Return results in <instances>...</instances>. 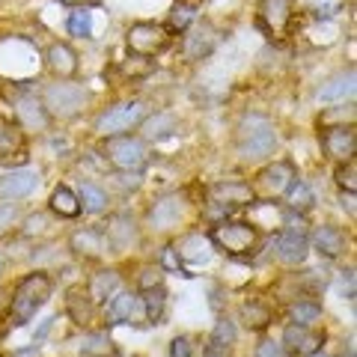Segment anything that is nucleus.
Masks as SVG:
<instances>
[{
    "instance_id": "nucleus-16",
    "label": "nucleus",
    "mask_w": 357,
    "mask_h": 357,
    "mask_svg": "<svg viewBox=\"0 0 357 357\" xmlns=\"http://www.w3.org/2000/svg\"><path fill=\"white\" fill-rule=\"evenodd\" d=\"M45 63H48V69L57 81H69V77H75L77 69H81L77 51L69 42H51L48 51H45Z\"/></svg>"
},
{
    "instance_id": "nucleus-43",
    "label": "nucleus",
    "mask_w": 357,
    "mask_h": 357,
    "mask_svg": "<svg viewBox=\"0 0 357 357\" xmlns=\"http://www.w3.org/2000/svg\"><path fill=\"white\" fill-rule=\"evenodd\" d=\"M170 357H194V345L188 337H176L170 342Z\"/></svg>"
},
{
    "instance_id": "nucleus-25",
    "label": "nucleus",
    "mask_w": 357,
    "mask_h": 357,
    "mask_svg": "<svg viewBox=\"0 0 357 357\" xmlns=\"http://www.w3.org/2000/svg\"><path fill=\"white\" fill-rule=\"evenodd\" d=\"M116 292H119V274L114 271V268L96 271L93 280H89V286H86V295L93 298V304H107Z\"/></svg>"
},
{
    "instance_id": "nucleus-8",
    "label": "nucleus",
    "mask_w": 357,
    "mask_h": 357,
    "mask_svg": "<svg viewBox=\"0 0 357 357\" xmlns=\"http://www.w3.org/2000/svg\"><path fill=\"white\" fill-rule=\"evenodd\" d=\"M298 178L295 173V164L292 161H274L259 170L256 176V182L250 185L253 188V197H262V199H277L289 191V185H292Z\"/></svg>"
},
{
    "instance_id": "nucleus-32",
    "label": "nucleus",
    "mask_w": 357,
    "mask_h": 357,
    "mask_svg": "<svg viewBox=\"0 0 357 357\" xmlns=\"http://www.w3.org/2000/svg\"><path fill=\"white\" fill-rule=\"evenodd\" d=\"M283 197H286V208L289 211H298V215H307V211L312 208V203H316V197H312L310 185L301 182V178H295V182L289 185V191Z\"/></svg>"
},
{
    "instance_id": "nucleus-24",
    "label": "nucleus",
    "mask_w": 357,
    "mask_h": 357,
    "mask_svg": "<svg viewBox=\"0 0 357 357\" xmlns=\"http://www.w3.org/2000/svg\"><path fill=\"white\" fill-rule=\"evenodd\" d=\"M140 307V295L137 292H116L107 301V325H128L134 319V312Z\"/></svg>"
},
{
    "instance_id": "nucleus-28",
    "label": "nucleus",
    "mask_w": 357,
    "mask_h": 357,
    "mask_svg": "<svg viewBox=\"0 0 357 357\" xmlns=\"http://www.w3.org/2000/svg\"><path fill=\"white\" fill-rule=\"evenodd\" d=\"M93 298L86 295V289H72L69 292V298H66V310H69V316H72V321L75 325H89L93 321Z\"/></svg>"
},
{
    "instance_id": "nucleus-45",
    "label": "nucleus",
    "mask_w": 357,
    "mask_h": 357,
    "mask_svg": "<svg viewBox=\"0 0 357 357\" xmlns=\"http://www.w3.org/2000/svg\"><path fill=\"white\" fill-rule=\"evenodd\" d=\"M45 215H30L27 218V223H24V236H36V232H42L45 229Z\"/></svg>"
},
{
    "instance_id": "nucleus-50",
    "label": "nucleus",
    "mask_w": 357,
    "mask_h": 357,
    "mask_svg": "<svg viewBox=\"0 0 357 357\" xmlns=\"http://www.w3.org/2000/svg\"><path fill=\"white\" fill-rule=\"evenodd\" d=\"M0 268H3V259H0Z\"/></svg>"
},
{
    "instance_id": "nucleus-35",
    "label": "nucleus",
    "mask_w": 357,
    "mask_h": 357,
    "mask_svg": "<svg viewBox=\"0 0 357 357\" xmlns=\"http://www.w3.org/2000/svg\"><path fill=\"white\" fill-rule=\"evenodd\" d=\"M241 321L250 331H265L271 325V310L259 304V301H248V304H241Z\"/></svg>"
},
{
    "instance_id": "nucleus-6",
    "label": "nucleus",
    "mask_w": 357,
    "mask_h": 357,
    "mask_svg": "<svg viewBox=\"0 0 357 357\" xmlns=\"http://www.w3.org/2000/svg\"><path fill=\"white\" fill-rule=\"evenodd\" d=\"M170 39L173 36L167 24H158V21H137L126 33L128 54H134V57H158L170 48Z\"/></svg>"
},
{
    "instance_id": "nucleus-27",
    "label": "nucleus",
    "mask_w": 357,
    "mask_h": 357,
    "mask_svg": "<svg viewBox=\"0 0 357 357\" xmlns=\"http://www.w3.org/2000/svg\"><path fill=\"white\" fill-rule=\"evenodd\" d=\"M77 199H81V211H86V215H102V211H107V203H110L107 191L98 188L96 182H81Z\"/></svg>"
},
{
    "instance_id": "nucleus-11",
    "label": "nucleus",
    "mask_w": 357,
    "mask_h": 357,
    "mask_svg": "<svg viewBox=\"0 0 357 357\" xmlns=\"http://www.w3.org/2000/svg\"><path fill=\"white\" fill-rule=\"evenodd\" d=\"M256 24L268 39H280L292 24V0H259Z\"/></svg>"
},
{
    "instance_id": "nucleus-18",
    "label": "nucleus",
    "mask_w": 357,
    "mask_h": 357,
    "mask_svg": "<svg viewBox=\"0 0 357 357\" xmlns=\"http://www.w3.org/2000/svg\"><path fill=\"white\" fill-rule=\"evenodd\" d=\"M36 188H39V170H33V167H15L13 173L0 176V197L3 199L30 197Z\"/></svg>"
},
{
    "instance_id": "nucleus-51",
    "label": "nucleus",
    "mask_w": 357,
    "mask_h": 357,
    "mask_svg": "<svg viewBox=\"0 0 357 357\" xmlns=\"http://www.w3.org/2000/svg\"><path fill=\"white\" fill-rule=\"evenodd\" d=\"M349 357H354V351H351V354H349Z\"/></svg>"
},
{
    "instance_id": "nucleus-44",
    "label": "nucleus",
    "mask_w": 357,
    "mask_h": 357,
    "mask_svg": "<svg viewBox=\"0 0 357 357\" xmlns=\"http://www.w3.org/2000/svg\"><path fill=\"white\" fill-rule=\"evenodd\" d=\"M256 357H286V351L280 342L265 340V342H259V349H256Z\"/></svg>"
},
{
    "instance_id": "nucleus-41",
    "label": "nucleus",
    "mask_w": 357,
    "mask_h": 357,
    "mask_svg": "<svg viewBox=\"0 0 357 357\" xmlns=\"http://www.w3.org/2000/svg\"><path fill=\"white\" fill-rule=\"evenodd\" d=\"M155 69V63L149 57H128V63H122V75H131V77H143Z\"/></svg>"
},
{
    "instance_id": "nucleus-46",
    "label": "nucleus",
    "mask_w": 357,
    "mask_h": 357,
    "mask_svg": "<svg viewBox=\"0 0 357 357\" xmlns=\"http://www.w3.org/2000/svg\"><path fill=\"white\" fill-rule=\"evenodd\" d=\"M9 357H42V351H39V345H24V349H15Z\"/></svg>"
},
{
    "instance_id": "nucleus-23",
    "label": "nucleus",
    "mask_w": 357,
    "mask_h": 357,
    "mask_svg": "<svg viewBox=\"0 0 357 357\" xmlns=\"http://www.w3.org/2000/svg\"><path fill=\"white\" fill-rule=\"evenodd\" d=\"M354 81H357V72L354 66H349V69H342L331 77L328 84H321L319 89V102H345V98H354Z\"/></svg>"
},
{
    "instance_id": "nucleus-19",
    "label": "nucleus",
    "mask_w": 357,
    "mask_h": 357,
    "mask_svg": "<svg viewBox=\"0 0 357 357\" xmlns=\"http://www.w3.org/2000/svg\"><path fill=\"white\" fill-rule=\"evenodd\" d=\"M310 248L316 250L321 259H340L345 253V232L340 227H333V223H321L310 236Z\"/></svg>"
},
{
    "instance_id": "nucleus-36",
    "label": "nucleus",
    "mask_w": 357,
    "mask_h": 357,
    "mask_svg": "<svg viewBox=\"0 0 357 357\" xmlns=\"http://www.w3.org/2000/svg\"><path fill=\"white\" fill-rule=\"evenodd\" d=\"M81 354L84 357H110V354H114V342H110L107 331L86 333L84 342H81Z\"/></svg>"
},
{
    "instance_id": "nucleus-12",
    "label": "nucleus",
    "mask_w": 357,
    "mask_h": 357,
    "mask_svg": "<svg viewBox=\"0 0 357 357\" xmlns=\"http://www.w3.org/2000/svg\"><path fill=\"white\" fill-rule=\"evenodd\" d=\"M185 194H164L158 197L155 203L149 206L146 211V220H149V227L152 229H173L178 227V220L185 218Z\"/></svg>"
},
{
    "instance_id": "nucleus-9",
    "label": "nucleus",
    "mask_w": 357,
    "mask_h": 357,
    "mask_svg": "<svg viewBox=\"0 0 357 357\" xmlns=\"http://www.w3.org/2000/svg\"><path fill=\"white\" fill-rule=\"evenodd\" d=\"M253 188L248 182H238V178H227V182H218L208 188V208L211 211H229L241 208V206H253Z\"/></svg>"
},
{
    "instance_id": "nucleus-42",
    "label": "nucleus",
    "mask_w": 357,
    "mask_h": 357,
    "mask_svg": "<svg viewBox=\"0 0 357 357\" xmlns=\"http://www.w3.org/2000/svg\"><path fill=\"white\" fill-rule=\"evenodd\" d=\"M18 215H21V208H18V203H13V199H6V203H0V232H6L13 223L18 220Z\"/></svg>"
},
{
    "instance_id": "nucleus-39",
    "label": "nucleus",
    "mask_w": 357,
    "mask_h": 357,
    "mask_svg": "<svg viewBox=\"0 0 357 357\" xmlns=\"http://www.w3.org/2000/svg\"><path fill=\"white\" fill-rule=\"evenodd\" d=\"M164 271H176V274H182V277H194L191 271L185 268V262H182V256H178V250H176V244H167V248L161 250V262H158Z\"/></svg>"
},
{
    "instance_id": "nucleus-10",
    "label": "nucleus",
    "mask_w": 357,
    "mask_h": 357,
    "mask_svg": "<svg viewBox=\"0 0 357 357\" xmlns=\"http://www.w3.org/2000/svg\"><path fill=\"white\" fill-rule=\"evenodd\" d=\"M215 45H218V30L211 27L208 21L197 18L182 36V57H185V63H199L215 51Z\"/></svg>"
},
{
    "instance_id": "nucleus-49",
    "label": "nucleus",
    "mask_w": 357,
    "mask_h": 357,
    "mask_svg": "<svg viewBox=\"0 0 357 357\" xmlns=\"http://www.w3.org/2000/svg\"><path fill=\"white\" fill-rule=\"evenodd\" d=\"M310 357H328V354H321V351H316V354H310Z\"/></svg>"
},
{
    "instance_id": "nucleus-7",
    "label": "nucleus",
    "mask_w": 357,
    "mask_h": 357,
    "mask_svg": "<svg viewBox=\"0 0 357 357\" xmlns=\"http://www.w3.org/2000/svg\"><path fill=\"white\" fill-rule=\"evenodd\" d=\"M146 119V105L143 102H119L114 107H107L96 119V134L102 137H116V134H128L131 128H137Z\"/></svg>"
},
{
    "instance_id": "nucleus-1",
    "label": "nucleus",
    "mask_w": 357,
    "mask_h": 357,
    "mask_svg": "<svg viewBox=\"0 0 357 357\" xmlns=\"http://www.w3.org/2000/svg\"><path fill=\"white\" fill-rule=\"evenodd\" d=\"M54 292V283L51 277L45 271H33L27 274L24 280L15 286L13 292V304H9V312H6V321L13 328H24L27 321L36 316V312L48 304V298Z\"/></svg>"
},
{
    "instance_id": "nucleus-17",
    "label": "nucleus",
    "mask_w": 357,
    "mask_h": 357,
    "mask_svg": "<svg viewBox=\"0 0 357 357\" xmlns=\"http://www.w3.org/2000/svg\"><path fill=\"white\" fill-rule=\"evenodd\" d=\"M325 342V333H316V331H310L304 325H289L283 331V351L286 354H295V357H310V354H316L319 351V345Z\"/></svg>"
},
{
    "instance_id": "nucleus-38",
    "label": "nucleus",
    "mask_w": 357,
    "mask_h": 357,
    "mask_svg": "<svg viewBox=\"0 0 357 357\" xmlns=\"http://www.w3.org/2000/svg\"><path fill=\"white\" fill-rule=\"evenodd\" d=\"M333 178H337L340 191L357 194V161H354V158L340 161V164H337V173H333Z\"/></svg>"
},
{
    "instance_id": "nucleus-26",
    "label": "nucleus",
    "mask_w": 357,
    "mask_h": 357,
    "mask_svg": "<svg viewBox=\"0 0 357 357\" xmlns=\"http://www.w3.org/2000/svg\"><path fill=\"white\" fill-rule=\"evenodd\" d=\"M48 206H51V211H54L57 218H69V220H72V218L81 215V199H77V194L72 191V188H66V185L54 188Z\"/></svg>"
},
{
    "instance_id": "nucleus-30",
    "label": "nucleus",
    "mask_w": 357,
    "mask_h": 357,
    "mask_svg": "<svg viewBox=\"0 0 357 357\" xmlns=\"http://www.w3.org/2000/svg\"><path fill=\"white\" fill-rule=\"evenodd\" d=\"M140 304H143V312L152 325H161L164 316H167V289L164 286H155V289H146L140 295Z\"/></svg>"
},
{
    "instance_id": "nucleus-14",
    "label": "nucleus",
    "mask_w": 357,
    "mask_h": 357,
    "mask_svg": "<svg viewBox=\"0 0 357 357\" xmlns=\"http://www.w3.org/2000/svg\"><path fill=\"white\" fill-rule=\"evenodd\" d=\"M321 149L331 161H349L357 152V131L354 126H331L321 131Z\"/></svg>"
},
{
    "instance_id": "nucleus-31",
    "label": "nucleus",
    "mask_w": 357,
    "mask_h": 357,
    "mask_svg": "<svg viewBox=\"0 0 357 357\" xmlns=\"http://www.w3.org/2000/svg\"><path fill=\"white\" fill-rule=\"evenodd\" d=\"M197 21V3L194 0H176L170 15H167V30L170 33H185Z\"/></svg>"
},
{
    "instance_id": "nucleus-33",
    "label": "nucleus",
    "mask_w": 357,
    "mask_h": 357,
    "mask_svg": "<svg viewBox=\"0 0 357 357\" xmlns=\"http://www.w3.org/2000/svg\"><path fill=\"white\" fill-rule=\"evenodd\" d=\"M238 331H236V321L229 316H220L215 321V331H211V340H208V351H227L232 342H236Z\"/></svg>"
},
{
    "instance_id": "nucleus-48",
    "label": "nucleus",
    "mask_w": 357,
    "mask_h": 357,
    "mask_svg": "<svg viewBox=\"0 0 357 357\" xmlns=\"http://www.w3.org/2000/svg\"><path fill=\"white\" fill-rule=\"evenodd\" d=\"M60 3H66V6H93V3H98V0H60Z\"/></svg>"
},
{
    "instance_id": "nucleus-40",
    "label": "nucleus",
    "mask_w": 357,
    "mask_h": 357,
    "mask_svg": "<svg viewBox=\"0 0 357 357\" xmlns=\"http://www.w3.org/2000/svg\"><path fill=\"white\" fill-rule=\"evenodd\" d=\"M137 286L140 292H146V289H155V286H164V268L161 265H146L137 277Z\"/></svg>"
},
{
    "instance_id": "nucleus-29",
    "label": "nucleus",
    "mask_w": 357,
    "mask_h": 357,
    "mask_svg": "<svg viewBox=\"0 0 357 357\" xmlns=\"http://www.w3.org/2000/svg\"><path fill=\"white\" fill-rule=\"evenodd\" d=\"M211 241L208 238H203V236H188V238H182V244H176V250H178V256H182V262H194V265H199V262H208L211 259Z\"/></svg>"
},
{
    "instance_id": "nucleus-21",
    "label": "nucleus",
    "mask_w": 357,
    "mask_h": 357,
    "mask_svg": "<svg viewBox=\"0 0 357 357\" xmlns=\"http://www.w3.org/2000/svg\"><path fill=\"white\" fill-rule=\"evenodd\" d=\"M140 140L143 143H161L167 137H173L178 131V116L170 114V110H158V114H152L140 122Z\"/></svg>"
},
{
    "instance_id": "nucleus-37",
    "label": "nucleus",
    "mask_w": 357,
    "mask_h": 357,
    "mask_svg": "<svg viewBox=\"0 0 357 357\" xmlns=\"http://www.w3.org/2000/svg\"><path fill=\"white\" fill-rule=\"evenodd\" d=\"M69 33L72 36H81V39L93 36V13H89L86 6H77L69 15Z\"/></svg>"
},
{
    "instance_id": "nucleus-4",
    "label": "nucleus",
    "mask_w": 357,
    "mask_h": 357,
    "mask_svg": "<svg viewBox=\"0 0 357 357\" xmlns=\"http://www.w3.org/2000/svg\"><path fill=\"white\" fill-rule=\"evenodd\" d=\"M105 158L107 164L119 173H140L143 167L149 164V149L140 137H131V134H116V137H105Z\"/></svg>"
},
{
    "instance_id": "nucleus-3",
    "label": "nucleus",
    "mask_w": 357,
    "mask_h": 357,
    "mask_svg": "<svg viewBox=\"0 0 357 357\" xmlns=\"http://www.w3.org/2000/svg\"><path fill=\"white\" fill-rule=\"evenodd\" d=\"M208 241L229 259H250L259 248V232L248 220H218L208 232Z\"/></svg>"
},
{
    "instance_id": "nucleus-13",
    "label": "nucleus",
    "mask_w": 357,
    "mask_h": 357,
    "mask_svg": "<svg viewBox=\"0 0 357 357\" xmlns=\"http://www.w3.org/2000/svg\"><path fill=\"white\" fill-rule=\"evenodd\" d=\"M27 161V134L13 119H0V164H24Z\"/></svg>"
},
{
    "instance_id": "nucleus-2",
    "label": "nucleus",
    "mask_w": 357,
    "mask_h": 357,
    "mask_svg": "<svg viewBox=\"0 0 357 357\" xmlns=\"http://www.w3.org/2000/svg\"><path fill=\"white\" fill-rule=\"evenodd\" d=\"M277 149L274 122L262 114H248L236 128V152L241 161H265Z\"/></svg>"
},
{
    "instance_id": "nucleus-34",
    "label": "nucleus",
    "mask_w": 357,
    "mask_h": 357,
    "mask_svg": "<svg viewBox=\"0 0 357 357\" xmlns=\"http://www.w3.org/2000/svg\"><path fill=\"white\" fill-rule=\"evenodd\" d=\"M319 319H321V304L319 301H295V304L289 307V321H292V325L312 328Z\"/></svg>"
},
{
    "instance_id": "nucleus-15",
    "label": "nucleus",
    "mask_w": 357,
    "mask_h": 357,
    "mask_svg": "<svg viewBox=\"0 0 357 357\" xmlns=\"http://www.w3.org/2000/svg\"><path fill=\"white\" fill-rule=\"evenodd\" d=\"M69 250L81 259H102L105 253H110V244L107 236L96 227H84V229H75L69 236Z\"/></svg>"
},
{
    "instance_id": "nucleus-22",
    "label": "nucleus",
    "mask_w": 357,
    "mask_h": 357,
    "mask_svg": "<svg viewBox=\"0 0 357 357\" xmlns=\"http://www.w3.org/2000/svg\"><path fill=\"white\" fill-rule=\"evenodd\" d=\"M107 236V244L114 250H128L131 244H137V223H134V218L128 215H114L107 220V229H102Z\"/></svg>"
},
{
    "instance_id": "nucleus-5",
    "label": "nucleus",
    "mask_w": 357,
    "mask_h": 357,
    "mask_svg": "<svg viewBox=\"0 0 357 357\" xmlns=\"http://www.w3.org/2000/svg\"><path fill=\"white\" fill-rule=\"evenodd\" d=\"M89 102V93L84 84L75 81H57L48 84V89L42 93V105L48 110L51 119H72L84 110V105Z\"/></svg>"
},
{
    "instance_id": "nucleus-47",
    "label": "nucleus",
    "mask_w": 357,
    "mask_h": 357,
    "mask_svg": "<svg viewBox=\"0 0 357 357\" xmlns=\"http://www.w3.org/2000/svg\"><path fill=\"white\" fill-rule=\"evenodd\" d=\"M340 203H342V208H349V215H351V218L357 215V208H354V194L340 191Z\"/></svg>"
},
{
    "instance_id": "nucleus-20",
    "label": "nucleus",
    "mask_w": 357,
    "mask_h": 357,
    "mask_svg": "<svg viewBox=\"0 0 357 357\" xmlns=\"http://www.w3.org/2000/svg\"><path fill=\"white\" fill-rule=\"evenodd\" d=\"M15 119L24 131H48V126H51L48 110H45L42 98H36V96L18 98L15 102Z\"/></svg>"
}]
</instances>
